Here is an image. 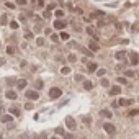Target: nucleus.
Instances as JSON below:
<instances>
[{"label": "nucleus", "mask_w": 139, "mask_h": 139, "mask_svg": "<svg viewBox=\"0 0 139 139\" xmlns=\"http://www.w3.org/2000/svg\"><path fill=\"white\" fill-rule=\"evenodd\" d=\"M88 48H90V51H92V52H95V51H98V49H100V44H97L95 41H90V43H88Z\"/></svg>", "instance_id": "6e6552de"}, {"label": "nucleus", "mask_w": 139, "mask_h": 139, "mask_svg": "<svg viewBox=\"0 0 139 139\" xmlns=\"http://www.w3.org/2000/svg\"><path fill=\"white\" fill-rule=\"evenodd\" d=\"M25 108H26V110H33V103H30V102H28V103L25 105Z\"/></svg>", "instance_id": "f704fd0d"}, {"label": "nucleus", "mask_w": 139, "mask_h": 139, "mask_svg": "<svg viewBox=\"0 0 139 139\" xmlns=\"http://www.w3.org/2000/svg\"><path fill=\"white\" fill-rule=\"evenodd\" d=\"M51 139H59V138H56V136H54V138H51Z\"/></svg>", "instance_id": "09e8293b"}, {"label": "nucleus", "mask_w": 139, "mask_h": 139, "mask_svg": "<svg viewBox=\"0 0 139 139\" xmlns=\"http://www.w3.org/2000/svg\"><path fill=\"white\" fill-rule=\"evenodd\" d=\"M102 85H103V87H108V85H110V80H108V79H102Z\"/></svg>", "instance_id": "5701e85b"}, {"label": "nucleus", "mask_w": 139, "mask_h": 139, "mask_svg": "<svg viewBox=\"0 0 139 139\" xmlns=\"http://www.w3.org/2000/svg\"><path fill=\"white\" fill-rule=\"evenodd\" d=\"M100 116H103V118H106V119H110V118L113 116V113H111L110 110H102V111H100Z\"/></svg>", "instance_id": "9b49d317"}, {"label": "nucleus", "mask_w": 139, "mask_h": 139, "mask_svg": "<svg viewBox=\"0 0 139 139\" xmlns=\"http://www.w3.org/2000/svg\"><path fill=\"white\" fill-rule=\"evenodd\" d=\"M25 95H26L28 100H38V98H39V92H38V90H26Z\"/></svg>", "instance_id": "f03ea898"}, {"label": "nucleus", "mask_w": 139, "mask_h": 139, "mask_svg": "<svg viewBox=\"0 0 139 139\" xmlns=\"http://www.w3.org/2000/svg\"><path fill=\"white\" fill-rule=\"evenodd\" d=\"M62 136H64V139H72V134H70V133H64Z\"/></svg>", "instance_id": "72a5a7b5"}, {"label": "nucleus", "mask_w": 139, "mask_h": 139, "mask_svg": "<svg viewBox=\"0 0 139 139\" xmlns=\"http://www.w3.org/2000/svg\"><path fill=\"white\" fill-rule=\"evenodd\" d=\"M139 115V110H129V113H128V116H136Z\"/></svg>", "instance_id": "412c9836"}, {"label": "nucleus", "mask_w": 139, "mask_h": 139, "mask_svg": "<svg viewBox=\"0 0 139 139\" xmlns=\"http://www.w3.org/2000/svg\"><path fill=\"white\" fill-rule=\"evenodd\" d=\"M15 52H16V49H15L13 46H8V48H7V54H10V56H13Z\"/></svg>", "instance_id": "6ab92c4d"}, {"label": "nucleus", "mask_w": 139, "mask_h": 139, "mask_svg": "<svg viewBox=\"0 0 139 139\" xmlns=\"http://www.w3.org/2000/svg\"><path fill=\"white\" fill-rule=\"evenodd\" d=\"M126 75H128V77H136V72H134V70H128Z\"/></svg>", "instance_id": "cd10ccee"}, {"label": "nucleus", "mask_w": 139, "mask_h": 139, "mask_svg": "<svg viewBox=\"0 0 139 139\" xmlns=\"http://www.w3.org/2000/svg\"><path fill=\"white\" fill-rule=\"evenodd\" d=\"M39 139H48V136H46V133H41V134H39Z\"/></svg>", "instance_id": "c03bdc74"}, {"label": "nucleus", "mask_w": 139, "mask_h": 139, "mask_svg": "<svg viewBox=\"0 0 139 139\" xmlns=\"http://www.w3.org/2000/svg\"><path fill=\"white\" fill-rule=\"evenodd\" d=\"M0 119H2V123H10V121H13V115H3Z\"/></svg>", "instance_id": "dca6fc26"}, {"label": "nucleus", "mask_w": 139, "mask_h": 139, "mask_svg": "<svg viewBox=\"0 0 139 139\" xmlns=\"http://www.w3.org/2000/svg\"><path fill=\"white\" fill-rule=\"evenodd\" d=\"M15 82H16V80H15L13 77H10V79H7V83H8V85H13Z\"/></svg>", "instance_id": "c85d7f7f"}, {"label": "nucleus", "mask_w": 139, "mask_h": 139, "mask_svg": "<svg viewBox=\"0 0 139 139\" xmlns=\"http://www.w3.org/2000/svg\"><path fill=\"white\" fill-rule=\"evenodd\" d=\"M61 39H69V35L67 33H61Z\"/></svg>", "instance_id": "e433bc0d"}, {"label": "nucleus", "mask_w": 139, "mask_h": 139, "mask_svg": "<svg viewBox=\"0 0 139 139\" xmlns=\"http://www.w3.org/2000/svg\"><path fill=\"white\" fill-rule=\"evenodd\" d=\"M67 59H69V62H75V61H77L75 54H69V57H67Z\"/></svg>", "instance_id": "4be33fe9"}, {"label": "nucleus", "mask_w": 139, "mask_h": 139, "mask_svg": "<svg viewBox=\"0 0 139 139\" xmlns=\"http://www.w3.org/2000/svg\"><path fill=\"white\" fill-rule=\"evenodd\" d=\"M62 95V90L59 88V87H52L51 90H49V98L51 100H56V98H59Z\"/></svg>", "instance_id": "f257e3e1"}, {"label": "nucleus", "mask_w": 139, "mask_h": 139, "mask_svg": "<svg viewBox=\"0 0 139 139\" xmlns=\"http://www.w3.org/2000/svg\"><path fill=\"white\" fill-rule=\"evenodd\" d=\"M5 97H7V98H10V100H15V98H16V92H13V90H7Z\"/></svg>", "instance_id": "4468645a"}, {"label": "nucleus", "mask_w": 139, "mask_h": 139, "mask_svg": "<svg viewBox=\"0 0 139 139\" xmlns=\"http://www.w3.org/2000/svg\"><path fill=\"white\" fill-rule=\"evenodd\" d=\"M83 123H85V124H90V123H92V118H90V116H83Z\"/></svg>", "instance_id": "393cba45"}, {"label": "nucleus", "mask_w": 139, "mask_h": 139, "mask_svg": "<svg viewBox=\"0 0 139 139\" xmlns=\"http://www.w3.org/2000/svg\"><path fill=\"white\" fill-rule=\"evenodd\" d=\"M18 5H26V0H16Z\"/></svg>", "instance_id": "79ce46f5"}, {"label": "nucleus", "mask_w": 139, "mask_h": 139, "mask_svg": "<svg viewBox=\"0 0 139 139\" xmlns=\"http://www.w3.org/2000/svg\"><path fill=\"white\" fill-rule=\"evenodd\" d=\"M87 33L92 36L93 39H98V38H100V36H98V33L95 31V28H92V26H88V28H87Z\"/></svg>", "instance_id": "0eeeda50"}, {"label": "nucleus", "mask_w": 139, "mask_h": 139, "mask_svg": "<svg viewBox=\"0 0 139 139\" xmlns=\"http://www.w3.org/2000/svg\"><path fill=\"white\" fill-rule=\"evenodd\" d=\"M75 80H77V82H80V80H83V77L79 74V75H75Z\"/></svg>", "instance_id": "a19ab883"}, {"label": "nucleus", "mask_w": 139, "mask_h": 139, "mask_svg": "<svg viewBox=\"0 0 139 139\" xmlns=\"http://www.w3.org/2000/svg\"><path fill=\"white\" fill-rule=\"evenodd\" d=\"M33 139H39V136H35V138H33Z\"/></svg>", "instance_id": "49530a36"}, {"label": "nucleus", "mask_w": 139, "mask_h": 139, "mask_svg": "<svg viewBox=\"0 0 139 139\" xmlns=\"http://www.w3.org/2000/svg\"><path fill=\"white\" fill-rule=\"evenodd\" d=\"M85 64H87V69L90 70V72H95L97 70V64L95 62H85Z\"/></svg>", "instance_id": "f3484780"}, {"label": "nucleus", "mask_w": 139, "mask_h": 139, "mask_svg": "<svg viewBox=\"0 0 139 139\" xmlns=\"http://www.w3.org/2000/svg\"><path fill=\"white\" fill-rule=\"evenodd\" d=\"M105 72H106L105 69H100V70H97V75H98V77H103V75H105Z\"/></svg>", "instance_id": "a878e982"}, {"label": "nucleus", "mask_w": 139, "mask_h": 139, "mask_svg": "<svg viewBox=\"0 0 139 139\" xmlns=\"http://www.w3.org/2000/svg\"><path fill=\"white\" fill-rule=\"evenodd\" d=\"M51 39H52V41H59V36H57V35H52V36H51Z\"/></svg>", "instance_id": "37998d69"}, {"label": "nucleus", "mask_w": 139, "mask_h": 139, "mask_svg": "<svg viewBox=\"0 0 139 139\" xmlns=\"http://www.w3.org/2000/svg\"><path fill=\"white\" fill-rule=\"evenodd\" d=\"M54 131H56V134H61V136L64 134V129H62V128H56Z\"/></svg>", "instance_id": "c756f323"}, {"label": "nucleus", "mask_w": 139, "mask_h": 139, "mask_svg": "<svg viewBox=\"0 0 139 139\" xmlns=\"http://www.w3.org/2000/svg\"><path fill=\"white\" fill-rule=\"evenodd\" d=\"M8 111H10V115H13V116H20L18 106H12V108H8Z\"/></svg>", "instance_id": "2eb2a0df"}, {"label": "nucleus", "mask_w": 139, "mask_h": 139, "mask_svg": "<svg viewBox=\"0 0 139 139\" xmlns=\"http://www.w3.org/2000/svg\"><path fill=\"white\" fill-rule=\"evenodd\" d=\"M129 64H131V66H138V64H139L138 52H131V54H129Z\"/></svg>", "instance_id": "20e7f679"}, {"label": "nucleus", "mask_w": 139, "mask_h": 139, "mask_svg": "<svg viewBox=\"0 0 139 139\" xmlns=\"http://www.w3.org/2000/svg\"><path fill=\"white\" fill-rule=\"evenodd\" d=\"M121 93V88L118 87V85H113L111 88H110V95H119Z\"/></svg>", "instance_id": "9d476101"}, {"label": "nucleus", "mask_w": 139, "mask_h": 139, "mask_svg": "<svg viewBox=\"0 0 139 139\" xmlns=\"http://www.w3.org/2000/svg\"><path fill=\"white\" fill-rule=\"evenodd\" d=\"M25 38H26V39H30V38H33V33H30V31H26V33H25Z\"/></svg>", "instance_id": "c9c22d12"}, {"label": "nucleus", "mask_w": 139, "mask_h": 139, "mask_svg": "<svg viewBox=\"0 0 139 139\" xmlns=\"http://www.w3.org/2000/svg\"><path fill=\"white\" fill-rule=\"evenodd\" d=\"M133 102H134V100H126V98H119V100H118V105H119V106H129V105H133Z\"/></svg>", "instance_id": "423d86ee"}, {"label": "nucleus", "mask_w": 139, "mask_h": 139, "mask_svg": "<svg viewBox=\"0 0 139 139\" xmlns=\"http://www.w3.org/2000/svg\"><path fill=\"white\" fill-rule=\"evenodd\" d=\"M10 28H12V30H16V28H18V23H16V21H12V23H10Z\"/></svg>", "instance_id": "bb28decb"}, {"label": "nucleus", "mask_w": 139, "mask_h": 139, "mask_svg": "<svg viewBox=\"0 0 139 139\" xmlns=\"http://www.w3.org/2000/svg\"><path fill=\"white\" fill-rule=\"evenodd\" d=\"M0 139H3V134H0Z\"/></svg>", "instance_id": "de8ad7c7"}, {"label": "nucleus", "mask_w": 139, "mask_h": 139, "mask_svg": "<svg viewBox=\"0 0 139 139\" xmlns=\"http://www.w3.org/2000/svg\"><path fill=\"white\" fill-rule=\"evenodd\" d=\"M43 85H44V83H43V80H36V90H41V88H43Z\"/></svg>", "instance_id": "aec40b11"}, {"label": "nucleus", "mask_w": 139, "mask_h": 139, "mask_svg": "<svg viewBox=\"0 0 139 139\" xmlns=\"http://www.w3.org/2000/svg\"><path fill=\"white\" fill-rule=\"evenodd\" d=\"M115 57H116L118 61H126V52H124V51H118V52L115 54Z\"/></svg>", "instance_id": "1a4fd4ad"}, {"label": "nucleus", "mask_w": 139, "mask_h": 139, "mask_svg": "<svg viewBox=\"0 0 139 139\" xmlns=\"http://www.w3.org/2000/svg\"><path fill=\"white\" fill-rule=\"evenodd\" d=\"M26 83H28V82H26L25 79L18 80V82H16V87H18V90H23V88H26Z\"/></svg>", "instance_id": "f8f14e48"}, {"label": "nucleus", "mask_w": 139, "mask_h": 139, "mask_svg": "<svg viewBox=\"0 0 139 139\" xmlns=\"http://www.w3.org/2000/svg\"><path fill=\"white\" fill-rule=\"evenodd\" d=\"M116 82H119V83H123V85H124V83H126L128 80H126L124 77H118V79H116Z\"/></svg>", "instance_id": "b1692460"}, {"label": "nucleus", "mask_w": 139, "mask_h": 139, "mask_svg": "<svg viewBox=\"0 0 139 139\" xmlns=\"http://www.w3.org/2000/svg\"><path fill=\"white\" fill-rule=\"evenodd\" d=\"M36 5H38V8H41V7L44 5V2H43V0H38V3H36Z\"/></svg>", "instance_id": "58836bf2"}, {"label": "nucleus", "mask_w": 139, "mask_h": 139, "mask_svg": "<svg viewBox=\"0 0 139 139\" xmlns=\"http://www.w3.org/2000/svg\"><path fill=\"white\" fill-rule=\"evenodd\" d=\"M66 126H67L69 129H75V121H74L70 116H67V118H66Z\"/></svg>", "instance_id": "39448f33"}, {"label": "nucleus", "mask_w": 139, "mask_h": 139, "mask_svg": "<svg viewBox=\"0 0 139 139\" xmlns=\"http://www.w3.org/2000/svg\"><path fill=\"white\" fill-rule=\"evenodd\" d=\"M62 15H64V12H62V10H57V12H56V16H59V18H61Z\"/></svg>", "instance_id": "4c0bfd02"}, {"label": "nucleus", "mask_w": 139, "mask_h": 139, "mask_svg": "<svg viewBox=\"0 0 139 139\" xmlns=\"http://www.w3.org/2000/svg\"><path fill=\"white\" fill-rule=\"evenodd\" d=\"M64 26H66V21H61V20L54 21V28H56V30H62Z\"/></svg>", "instance_id": "ddd939ff"}, {"label": "nucleus", "mask_w": 139, "mask_h": 139, "mask_svg": "<svg viewBox=\"0 0 139 139\" xmlns=\"http://www.w3.org/2000/svg\"><path fill=\"white\" fill-rule=\"evenodd\" d=\"M5 5H7V8H10V10H13V8H15V5H13V3H10V2H7Z\"/></svg>", "instance_id": "2f4dec72"}, {"label": "nucleus", "mask_w": 139, "mask_h": 139, "mask_svg": "<svg viewBox=\"0 0 139 139\" xmlns=\"http://www.w3.org/2000/svg\"><path fill=\"white\" fill-rule=\"evenodd\" d=\"M103 129L106 131V133H108V134H111V136L116 133V128H115L111 123H103Z\"/></svg>", "instance_id": "7ed1b4c3"}, {"label": "nucleus", "mask_w": 139, "mask_h": 139, "mask_svg": "<svg viewBox=\"0 0 139 139\" xmlns=\"http://www.w3.org/2000/svg\"><path fill=\"white\" fill-rule=\"evenodd\" d=\"M83 88H85V90H92V88H93V83H92L90 80H85V82H83Z\"/></svg>", "instance_id": "a211bd4d"}, {"label": "nucleus", "mask_w": 139, "mask_h": 139, "mask_svg": "<svg viewBox=\"0 0 139 139\" xmlns=\"http://www.w3.org/2000/svg\"><path fill=\"white\" fill-rule=\"evenodd\" d=\"M36 44H38V46H43V44H44V39H43V38H39V39L36 41Z\"/></svg>", "instance_id": "473e14b6"}, {"label": "nucleus", "mask_w": 139, "mask_h": 139, "mask_svg": "<svg viewBox=\"0 0 139 139\" xmlns=\"http://www.w3.org/2000/svg\"><path fill=\"white\" fill-rule=\"evenodd\" d=\"M61 72H62V74H69V72H70V69L67 67V66H64V67L61 69Z\"/></svg>", "instance_id": "7c9ffc66"}, {"label": "nucleus", "mask_w": 139, "mask_h": 139, "mask_svg": "<svg viewBox=\"0 0 139 139\" xmlns=\"http://www.w3.org/2000/svg\"><path fill=\"white\" fill-rule=\"evenodd\" d=\"M49 16H51V12L46 10V12H44V18H49Z\"/></svg>", "instance_id": "ea45409f"}, {"label": "nucleus", "mask_w": 139, "mask_h": 139, "mask_svg": "<svg viewBox=\"0 0 139 139\" xmlns=\"http://www.w3.org/2000/svg\"><path fill=\"white\" fill-rule=\"evenodd\" d=\"M3 64H5V59H3V57H0V66H3Z\"/></svg>", "instance_id": "a18cd8bd"}]
</instances>
